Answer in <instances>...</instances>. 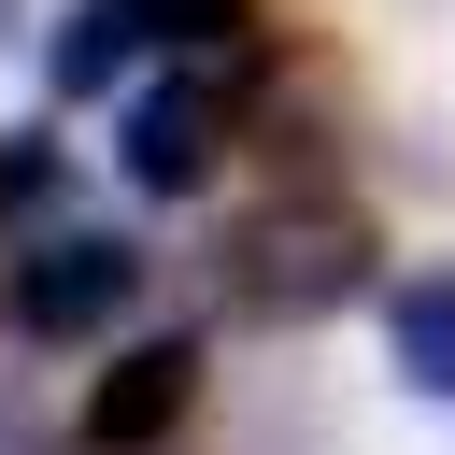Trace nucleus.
Here are the masks:
<instances>
[{
    "label": "nucleus",
    "mask_w": 455,
    "mask_h": 455,
    "mask_svg": "<svg viewBox=\"0 0 455 455\" xmlns=\"http://www.w3.org/2000/svg\"><path fill=\"white\" fill-rule=\"evenodd\" d=\"M355 284H370V213L327 199V185H284V199L228 213V242H213V299H228L242 327H313V313H341Z\"/></svg>",
    "instance_id": "nucleus-1"
},
{
    "label": "nucleus",
    "mask_w": 455,
    "mask_h": 455,
    "mask_svg": "<svg viewBox=\"0 0 455 455\" xmlns=\"http://www.w3.org/2000/svg\"><path fill=\"white\" fill-rule=\"evenodd\" d=\"M14 327L28 341H114V313L142 299V242L128 228H43V242H14Z\"/></svg>",
    "instance_id": "nucleus-2"
},
{
    "label": "nucleus",
    "mask_w": 455,
    "mask_h": 455,
    "mask_svg": "<svg viewBox=\"0 0 455 455\" xmlns=\"http://www.w3.org/2000/svg\"><path fill=\"white\" fill-rule=\"evenodd\" d=\"M114 156H128V185H142V199H199V185H213V156H228V71H213V57H199V71H156V85L128 100Z\"/></svg>",
    "instance_id": "nucleus-3"
},
{
    "label": "nucleus",
    "mask_w": 455,
    "mask_h": 455,
    "mask_svg": "<svg viewBox=\"0 0 455 455\" xmlns=\"http://www.w3.org/2000/svg\"><path fill=\"white\" fill-rule=\"evenodd\" d=\"M199 327H156V341H114V370L85 384V441L100 455H156L185 412H199Z\"/></svg>",
    "instance_id": "nucleus-4"
},
{
    "label": "nucleus",
    "mask_w": 455,
    "mask_h": 455,
    "mask_svg": "<svg viewBox=\"0 0 455 455\" xmlns=\"http://www.w3.org/2000/svg\"><path fill=\"white\" fill-rule=\"evenodd\" d=\"M142 57H156L142 0H71V28H57V57H43V71H57V100H100V85H114V71H142Z\"/></svg>",
    "instance_id": "nucleus-5"
},
{
    "label": "nucleus",
    "mask_w": 455,
    "mask_h": 455,
    "mask_svg": "<svg viewBox=\"0 0 455 455\" xmlns=\"http://www.w3.org/2000/svg\"><path fill=\"white\" fill-rule=\"evenodd\" d=\"M384 341H398V384L412 398H455V270H412L384 299Z\"/></svg>",
    "instance_id": "nucleus-6"
},
{
    "label": "nucleus",
    "mask_w": 455,
    "mask_h": 455,
    "mask_svg": "<svg viewBox=\"0 0 455 455\" xmlns=\"http://www.w3.org/2000/svg\"><path fill=\"white\" fill-rule=\"evenodd\" d=\"M142 28H156V43H185V57H228V43L256 28V0H142Z\"/></svg>",
    "instance_id": "nucleus-7"
},
{
    "label": "nucleus",
    "mask_w": 455,
    "mask_h": 455,
    "mask_svg": "<svg viewBox=\"0 0 455 455\" xmlns=\"http://www.w3.org/2000/svg\"><path fill=\"white\" fill-rule=\"evenodd\" d=\"M0 455H43V441H28V412H14V384H0Z\"/></svg>",
    "instance_id": "nucleus-8"
},
{
    "label": "nucleus",
    "mask_w": 455,
    "mask_h": 455,
    "mask_svg": "<svg viewBox=\"0 0 455 455\" xmlns=\"http://www.w3.org/2000/svg\"><path fill=\"white\" fill-rule=\"evenodd\" d=\"M0 28H28V0H0Z\"/></svg>",
    "instance_id": "nucleus-9"
},
{
    "label": "nucleus",
    "mask_w": 455,
    "mask_h": 455,
    "mask_svg": "<svg viewBox=\"0 0 455 455\" xmlns=\"http://www.w3.org/2000/svg\"><path fill=\"white\" fill-rule=\"evenodd\" d=\"M0 270H14V228H0Z\"/></svg>",
    "instance_id": "nucleus-10"
}]
</instances>
